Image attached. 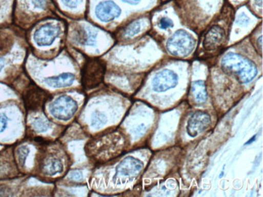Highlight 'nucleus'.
<instances>
[{
    "label": "nucleus",
    "instance_id": "1",
    "mask_svg": "<svg viewBox=\"0 0 263 197\" xmlns=\"http://www.w3.org/2000/svg\"><path fill=\"white\" fill-rule=\"evenodd\" d=\"M125 146L124 137L120 133L114 132L90 141L87 144L86 152L93 160L105 163L121 155Z\"/></svg>",
    "mask_w": 263,
    "mask_h": 197
},
{
    "label": "nucleus",
    "instance_id": "2",
    "mask_svg": "<svg viewBox=\"0 0 263 197\" xmlns=\"http://www.w3.org/2000/svg\"><path fill=\"white\" fill-rule=\"evenodd\" d=\"M224 71L236 77L240 84H248L258 75V67L254 61L236 52L227 53L221 60Z\"/></svg>",
    "mask_w": 263,
    "mask_h": 197
},
{
    "label": "nucleus",
    "instance_id": "3",
    "mask_svg": "<svg viewBox=\"0 0 263 197\" xmlns=\"http://www.w3.org/2000/svg\"><path fill=\"white\" fill-rule=\"evenodd\" d=\"M64 158L59 155V151L54 148L50 149L49 146H44L41 149L39 157V169L43 176L54 177L64 172L65 163Z\"/></svg>",
    "mask_w": 263,
    "mask_h": 197
},
{
    "label": "nucleus",
    "instance_id": "4",
    "mask_svg": "<svg viewBox=\"0 0 263 197\" xmlns=\"http://www.w3.org/2000/svg\"><path fill=\"white\" fill-rule=\"evenodd\" d=\"M195 45L196 41L192 35L187 31L178 30L168 40L166 50L174 57L184 58L192 53Z\"/></svg>",
    "mask_w": 263,
    "mask_h": 197
},
{
    "label": "nucleus",
    "instance_id": "5",
    "mask_svg": "<svg viewBox=\"0 0 263 197\" xmlns=\"http://www.w3.org/2000/svg\"><path fill=\"white\" fill-rule=\"evenodd\" d=\"M106 64L98 58L87 61L82 71V84L85 90H91L102 83L106 74Z\"/></svg>",
    "mask_w": 263,
    "mask_h": 197
},
{
    "label": "nucleus",
    "instance_id": "6",
    "mask_svg": "<svg viewBox=\"0 0 263 197\" xmlns=\"http://www.w3.org/2000/svg\"><path fill=\"white\" fill-rule=\"evenodd\" d=\"M49 110L54 118L66 121L75 115L78 110V104L71 96H62L49 106Z\"/></svg>",
    "mask_w": 263,
    "mask_h": 197
},
{
    "label": "nucleus",
    "instance_id": "7",
    "mask_svg": "<svg viewBox=\"0 0 263 197\" xmlns=\"http://www.w3.org/2000/svg\"><path fill=\"white\" fill-rule=\"evenodd\" d=\"M50 96L35 84H30L24 93V103L28 111H37L43 108Z\"/></svg>",
    "mask_w": 263,
    "mask_h": 197
},
{
    "label": "nucleus",
    "instance_id": "8",
    "mask_svg": "<svg viewBox=\"0 0 263 197\" xmlns=\"http://www.w3.org/2000/svg\"><path fill=\"white\" fill-rule=\"evenodd\" d=\"M227 40L226 32L219 25H214L204 35L203 46L208 52H215L220 50Z\"/></svg>",
    "mask_w": 263,
    "mask_h": 197
},
{
    "label": "nucleus",
    "instance_id": "9",
    "mask_svg": "<svg viewBox=\"0 0 263 197\" xmlns=\"http://www.w3.org/2000/svg\"><path fill=\"white\" fill-rule=\"evenodd\" d=\"M60 31L61 29L59 26L55 24H46L41 26L33 35L35 44L39 47L51 46L55 39L59 36Z\"/></svg>",
    "mask_w": 263,
    "mask_h": 197
},
{
    "label": "nucleus",
    "instance_id": "10",
    "mask_svg": "<svg viewBox=\"0 0 263 197\" xmlns=\"http://www.w3.org/2000/svg\"><path fill=\"white\" fill-rule=\"evenodd\" d=\"M211 124V117L208 115V113L196 111L189 119L187 125V134L191 138H195L207 130Z\"/></svg>",
    "mask_w": 263,
    "mask_h": 197
},
{
    "label": "nucleus",
    "instance_id": "11",
    "mask_svg": "<svg viewBox=\"0 0 263 197\" xmlns=\"http://www.w3.org/2000/svg\"><path fill=\"white\" fill-rule=\"evenodd\" d=\"M178 83V76L170 70H163L152 79V88L156 92H165L173 89Z\"/></svg>",
    "mask_w": 263,
    "mask_h": 197
},
{
    "label": "nucleus",
    "instance_id": "12",
    "mask_svg": "<svg viewBox=\"0 0 263 197\" xmlns=\"http://www.w3.org/2000/svg\"><path fill=\"white\" fill-rule=\"evenodd\" d=\"M144 169V163L140 160L129 156L122 161L116 169L117 176L125 178H134L140 174Z\"/></svg>",
    "mask_w": 263,
    "mask_h": 197
},
{
    "label": "nucleus",
    "instance_id": "13",
    "mask_svg": "<svg viewBox=\"0 0 263 197\" xmlns=\"http://www.w3.org/2000/svg\"><path fill=\"white\" fill-rule=\"evenodd\" d=\"M96 17L102 22H110L116 18L119 17L122 10L117 4L111 0H106L98 4L96 8Z\"/></svg>",
    "mask_w": 263,
    "mask_h": 197
},
{
    "label": "nucleus",
    "instance_id": "14",
    "mask_svg": "<svg viewBox=\"0 0 263 197\" xmlns=\"http://www.w3.org/2000/svg\"><path fill=\"white\" fill-rule=\"evenodd\" d=\"M75 76L71 73H63L57 76L48 77L45 79L47 86L53 88H64L71 86L75 82Z\"/></svg>",
    "mask_w": 263,
    "mask_h": 197
},
{
    "label": "nucleus",
    "instance_id": "15",
    "mask_svg": "<svg viewBox=\"0 0 263 197\" xmlns=\"http://www.w3.org/2000/svg\"><path fill=\"white\" fill-rule=\"evenodd\" d=\"M73 40L77 44L81 45V46H92L94 44L95 40H96V34L85 28L79 26L75 29Z\"/></svg>",
    "mask_w": 263,
    "mask_h": 197
},
{
    "label": "nucleus",
    "instance_id": "16",
    "mask_svg": "<svg viewBox=\"0 0 263 197\" xmlns=\"http://www.w3.org/2000/svg\"><path fill=\"white\" fill-rule=\"evenodd\" d=\"M191 94L194 101L198 103H203L208 100V92L205 82L204 81H194L191 85Z\"/></svg>",
    "mask_w": 263,
    "mask_h": 197
},
{
    "label": "nucleus",
    "instance_id": "17",
    "mask_svg": "<svg viewBox=\"0 0 263 197\" xmlns=\"http://www.w3.org/2000/svg\"><path fill=\"white\" fill-rule=\"evenodd\" d=\"M143 27H144V21L142 19H136L135 21L129 24L127 27L124 28L123 31V37L127 38L135 37V35L138 34L142 30Z\"/></svg>",
    "mask_w": 263,
    "mask_h": 197
},
{
    "label": "nucleus",
    "instance_id": "18",
    "mask_svg": "<svg viewBox=\"0 0 263 197\" xmlns=\"http://www.w3.org/2000/svg\"><path fill=\"white\" fill-rule=\"evenodd\" d=\"M33 130L37 133H46L50 129L51 124L44 117H37L33 119L31 123Z\"/></svg>",
    "mask_w": 263,
    "mask_h": 197
},
{
    "label": "nucleus",
    "instance_id": "19",
    "mask_svg": "<svg viewBox=\"0 0 263 197\" xmlns=\"http://www.w3.org/2000/svg\"><path fill=\"white\" fill-rule=\"evenodd\" d=\"M29 152H30V149H29L27 146H19L16 149V160H17L19 167L23 168L25 167Z\"/></svg>",
    "mask_w": 263,
    "mask_h": 197
},
{
    "label": "nucleus",
    "instance_id": "20",
    "mask_svg": "<svg viewBox=\"0 0 263 197\" xmlns=\"http://www.w3.org/2000/svg\"><path fill=\"white\" fill-rule=\"evenodd\" d=\"M106 117L100 113V112H96L93 113L92 117V126L94 128H98L102 127L103 124H106Z\"/></svg>",
    "mask_w": 263,
    "mask_h": 197
},
{
    "label": "nucleus",
    "instance_id": "21",
    "mask_svg": "<svg viewBox=\"0 0 263 197\" xmlns=\"http://www.w3.org/2000/svg\"><path fill=\"white\" fill-rule=\"evenodd\" d=\"M68 179L73 182H81L84 179L83 173L79 170H73L68 174Z\"/></svg>",
    "mask_w": 263,
    "mask_h": 197
},
{
    "label": "nucleus",
    "instance_id": "22",
    "mask_svg": "<svg viewBox=\"0 0 263 197\" xmlns=\"http://www.w3.org/2000/svg\"><path fill=\"white\" fill-rule=\"evenodd\" d=\"M30 4L35 9L45 10L48 5V0H29Z\"/></svg>",
    "mask_w": 263,
    "mask_h": 197
},
{
    "label": "nucleus",
    "instance_id": "23",
    "mask_svg": "<svg viewBox=\"0 0 263 197\" xmlns=\"http://www.w3.org/2000/svg\"><path fill=\"white\" fill-rule=\"evenodd\" d=\"M173 25H174V24H173V20L169 18L162 17L161 19H159V26L160 29H171L173 27Z\"/></svg>",
    "mask_w": 263,
    "mask_h": 197
},
{
    "label": "nucleus",
    "instance_id": "24",
    "mask_svg": "<svg viewBox=\"0 0 263 197\" xmlns=\"http://www.w3.org/2000/svg\"><path fill=\"white\" fill-rule=\"evenodd\" d=\"M64 6L69 8H75L79 6L83 0H61Z\"/></svg>",
    "mask_w": 263,
    "mask_h": 197
},
{
    "label": "nucleus",
    "instance_id": "25",
    "mask_svg": "<svg viewBox=\"0 0 263 197\" xmlns=\"http://www.w3.org/2000/svg\"><path fill=\"white\" fill-rule=\"evenodd\" d=\"M8 125V119L4 116H0V133L4 132Z\"/></svg>",
    "mask_w": 263,
    "mask_h": 197
},
{
    "label": "nucleus",
    "instance_id": "26",
    "mask_svg": "<svg viewBox=\"0 0 263 197\" xmlns=\"http://www.w3.org/2000/svg\"><path fill=\"white\" fill-rule=\"evenodd\" d=\"M249 21H250V19H249L246 15L242 14V15H240V16H239L238 20H237V24H239V25H246L249 23Z\"/></svg>",
    "mask_w": 263,
    "mask_h": 197
},
{
    "label": "nucleus",
    "instance_id": "27",
    "mask_svg": "<svg viewBox=\"0 0 263 197\" xmlns=\"http://www.w3.org/2000/svg\"><path fill=\"white\" fill-rule=\"evenodd\" d=\"M122 1L130 5H137L140 3L141 0H122Z\"/></svg>",
    "mask_w": 263,
    "mask_h": 197
},
{
    "label": "nucleus",
    "instance_id": "28",
    "mask_svg": "<svg viewBox=\"0 0 263 197\" xmlns=\"http://www.w3.org/2000/svg\"><path fill=\"white\" fill-rule=\"evenodd\" d=\"M254 3L257 7H260V8L262 7V0H254Z\"/></svg>",
    "mask_w": 263,
    "mask_h": 197
},
{
    "label": "nucleus",
    "instance_id": "29",
    "mask_svg": "<svg viewBox=\"0 0 263 197\" xmlns=\"http://www.w3.org/2000/svg\"><path fill=\"white\" fill-rule=\"evenodd\" d=\"M4 61L0 58V71L4 69Z\"/></svg>",
    "mask_w": 263,
    "mask_h": 197
}]
</instances>
